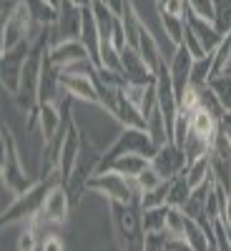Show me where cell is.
<instances>
[{"mask_svg":"<svg viewBox=\"0 0 231 251\" xmlns=\"http://www.w3.org/2000/svg\"><path fill=\"white\" fill-rule=\"evenodd\" d=\"M186 20H188V25L194 28V33L199 35V40L204 43L206 53H214V50L219 48V43L224 40V35L216 30V25L211 23V20H206V18H201V15L191 13V10L186 13Z\"/></svg>","mask_w":231,"mask_h":251,"instance_id":"cell-18","label":"cell"},{"mask_svg":"<svg viewBox=\"0 0 231 251\" xmlns=\"http://www.w3.org/2000/svg\"><path fill=\"white\" fill-rule=\"evenodd\" d=\"M151 166L158 171L161 178H174V176L183 174L186 166H188V158H186L183 146H179L176 141L161 143L158 149H156V153L151 156Z\"/></svg>","mask_w":231,"mask_h":251,"instance_id":"cell-10","label":"cell"},{"mask_svg":"<svg viewBox=\"0 0 231 251\" xmlns=\"http://www.w3.org/2000/svg\"><path fill=\"white\" fill-rule=\"evenodd\" d=\"M111 219H113V228L118 244L123 249H143V208L141 203H121L113 201L111 203Z\"/></svg>","mask_w":231,"mask_h":251,"instance_id":"cell-5","label":"cell"},{"mask_svg":"<svg viewBox=\"0 0 231 251\" xmlns=\"http://www.w3.org/2000/svg\"><path fill=\"white\" fill-rule=\"evenodd\" d=\"M40 28L35 23V18L28 8L26 0H20V3L3 15V38H0V53H8L13 48H18L20 43H26V40H35V35L40 33Z\"/></svg>","mask_w":231,"mask_h":251,"instance_id":"cell-3","label":"cell"},{"mask_svg":"<svg viewBox=\"0 0 231 251\" xmlns=\"http://www.w3.org/2000/svg\"><path fill=\"white\" fill-rule=\"evenodd\" d=\"M166 194H169V178L161 181L156 188L141 194V208H154V206H163L166 203Z\"/></svg>","mask_w":231,"mask_h":251,"instance_id":"cell-30","label":"cell"},{"mask_svg":"<svg viewBox=\"0 0 231 251\" xmlns=\"http://www.w3.org/2000/svg\"><path fill=\"white\" fill-rule=\"evenodd\" d=\"M214 25L221 35L231 30V0H214Z\"/></svg>","mask_w":231,"mask_h":251,"instance_id":"cell-29","label":"cell"},{"mask_svg":"<svg viewBox=\"0 0 231 251\" xmlns=\"http://www.w3.org/2000/svg\"><path fill=\"white\" fill-rule=\"evenodd\" d=\"M214 75V53H206L204 58H194L191 66V86H206Z\"/></svg>","mask_w":231,"mask_h":251,"instance_id":"cell-26","label":"cell"},{"mask_svg":"<svg viewBox=\"0 0 231 251\" xmlns=\"http://www.w3.org/2000/svg\"><path fill=\"white\" fill-rule=\"evenodd\" d=\"M111 116H116V121L121 126H133V128H146V116L141 113V108L136 106L133 100L126 98L123 88L118 91L116 96V103H113V108H111Z\"/></svg>","mask_w":231,"mask_h":251,"instance_id":"cell-17","label":"cell"},{"mask_svg":"<svg viewBox=\"0 0 231 251\" xmlns=\"http://www.w3.org/2000/svg\"><path fill=\"white\" fill-rule=\"evenodd\" d=\"M219 131L229 138V143H231V113L229 111H224V116L219 118Z\"/></svg>","mask_w":231,"mask_h":251,"instance_id":"cell-34","label":"cell"},{"mask_svg":"<svg viewBox=\"0 0 231 251\" xmlns=\"http://www.w3.org/2000/svg\"><path fill=\"white\" fill-rule=\"evenodd\" d=\"M183 239L188 241V246H191L194 251H208L211 249V241H208L206 228L199 224V219L188 216V214H186V224H183Z\"/></svg>","mask_w":231,"mask_h":251,"instance_id":"cell-21","label":"cell"},{"mask_svg":"<svg viewBox=\"0 0 231 251\" xmlns=\"http://www.w3.org/2000/svg\"><path fill=\"white\" fill-rule=\"evenodd\" d=\"M86 191H93L103 199H108L111 203L113 201H121V203H141V191L133 178L123 176L113 169H106V171H98L93 174L88 181H86Z\"/></svg>","mask_w":231,"mask_h":251,"instance_id":"cell-4","label":"cell"},{"mask_svg":"<svg viewBox=\"0 0 231 251\" xmlns=\"http://www.w3.org/2000/svg\"><path fill=\"white\" fill-rule=\"evenodd\" d=\"M166 214H169V203L154 206V208H143V231L146 234L169 231V228H166Z\"/></svg>","mask_w":231,"mask_h":251,"instance_id":"cell-25","label":"cell"},{"mask_svg":"<svg viewBox=\"0 0 231 251\" xmlns=\"http://www.w3.org/2000/svg\"><path fill=\"white\" fill-rule=\"evenodd\" d=\"M73 3H78V5H83V8H86V5H91V0H73Z\"/></svg>","mask_w":231,"mask_h":251,"instance_id":"cell-37","label":"cell"},{"mask_svg":"<svg viewBox=\"0 0 231 251\" xmlns=\"http://www.w3.org/2000/svg\"><path fill=\"white\" fill-rule=\"evenodd\" d=\"M161 5H166V0H156V8H161Z\"/></svg>","mask_w":231,"mask_h":251,"instance_id":"cell-38","label":"cell"},{"mask_svg":"<svg viewBox=\"0 0 231 251\" xmlns=\"http://www.w3.org/2000/svg\"><path fill=\"white\" fill-rule=\"evenodd\" d=\"M229 239H231V228H229Z\"/></svg>","mask_w":231,"mask_h":251,"instance_id":"cell-39","label":"cell"},{"mask_svg":"<svg viewBox=\"0 0 231 251\" xmlns=\"http://www.w3.org/2000/svg\"><path fill=\"white\" fill-rule=\"evenodd\" d=\"M133 181H136V186H138V191L143 194V191H151V188H156V186H158L161 181H166V178H161V176H158V171L149 163V166H146V169H143Z\"/></svg>","mask_w":231,"mask_h":251,"instance_id":"cell-31","label":"cell"},{"mask_svg":"<svg viewBox=\"0 0 231 251\" xmlns=\"http://www.w3.org/2000/svg\"><path fill=\"white\" fill-rule=\"evenodd\" d=\"M188 3V10L206 18V20H211L214 23V0H186Z\"/></svg>","mask_w":231,"mask_h":251,"instance_id":"cell-32","label":"cell"},{"mask_svg":"<svg viewBox=\"0 0 231 251\" xmlns=\"http://www.w3.org/2000/svg\"><path fill=\"white\" fill-rule=\"evenodd\" d=\"M63 108L60 103H38V106L28 113V131L40 128V136H43V146H48L51 141L58 138L60 128H63Z\"/></svg>","mask_w":231,"mask_h":251,"instance_id":"cell-8","label":"cell"},{"mask_svg":"<svg viewBox=\"0 0 231 251\" xmlns=\"http://www.w3.org/2000/svg\"><path fill=\"white\" fill-rule=\"evenodd\" d=\"M0 174H3V188H8L13 196L28 191V188L35 183L28 176V171L23 169V163H20L15 136L5 123H3V161H0Z\"/></svg>","mask_w":231,"mask_h":251,"instance_id":"cell-6","label":"cell"},{"mask_svg":"<svg viewBox=\"0 0 231 251\" xmlns=\"http://www.w3.org/2000/svg\"><path fill=\"white\" fill-rule=\"evenodd\" d=\"M191 131L204 138L206 143L214 146V138L219 136V116H214L206 108H194L191 111Z\"/></svg>","mask_w":231,"mask_h":251,"instance_id":"cell-19","label":"cell"},{"mask_svg":"<svg viewBox=\"0 0 231 251\" xmlns=\"http://www.w3.org/2000/svg\"><path fill=\"white\" fill-rule=\"evenodd\" d=\"M40 249H66V244H63L60 239H58V234H43V239H40Z\"/></svg>","mask_w":231,"mask_h":251,"instance_id":"cell-33","label":"cell"},{"mask_svg":"<svg viewBox=\"0 0 231 251\" xmlns=\"http://www.w3.org/2000/svg\"><path fill=\"white\" fill-rule=\"evenodd\" d=\"M161 15V25H163V33L169 35V40L176 46L183 43V30H186V18L181 15H169V13H158Z\"/></svg>","mask_w":231,"mask_h":251,"instance_id":"cell-27","label":"cell"},{"mask_svg":"<svg viewBox=\"0 0 231 251\" xmlns=\"http://www.w3.org/2000/svg\"><path fill=\"white\" fill-rule=\"evenodd\" d=\"M191 66H194V55L188 53V48L181 43L174 48V55L169 58V71H171V83L176 98L181 100V96L186 93V88L191 86Z\"/></svg>","mask_w":231,"mask_h":251,"instance_id":"cell-15","label":"cell"},{"mask_svg":"<svg viewBox=\"0 0 231 251\" xmlns=\"http://www.w3.org/2000/svg\"><path fill=\"white\" fill-rule=\"evenodd\" d=\"M33 46V40H26L20 43L18 48L8 50V53H0V78H3V91L13 98L20 88V75H23V66H26V58H28V50Z\"/></svg>","mask_w":231,"mask_h":251,"instance_id":"cell-9","label":"cell"},{"mask_svg":"<svg viewBox=\"0 0 231 251\" xmlns=\"http://www.w3.org/2000/svg\"><path fill=\"white\" fill-rule=\"evenodd\" d=\"M121 73L128 83H138V86H151V83H156V71L143 60L138 48L131 43L121 50Z\"/></svg>","mask_w":231,"mask_h":251,"instance_id":"cell-12","label":"cell"},{"mask_svg":"<svg viewBox=\"0 0 231 251\" xmlns=\"http://www.w3.org/2000/svg\"><path fill=\"white\" fill-rule=\"evenodd\" d=\"M221 221L231 228V196L226 199V206H224V211H221Z\"/></svg>","mask_w":231,"mask_h":251,"instance_id":"cell-36","label":"cell"},{"mask_svg":"<svg viewBox=\"0 0 231 251\" xmlns=\"http://www.w3.org/2000/svg\"><path fill=\"white\" fill-rule=\"evenodd\" d=\"M156 149H158V146H156V141L151 138L149 128H133V126H123V131L116 136V141L101 153V163H98L96 174H98V171H106L116 158H121V156H126V153H141V156H149V158H151V156L156 153Z\"/></svg>","mask_w":231,"mask_h":251,"instance_id":"cell-2","label":"cell"},{"mask_svg":"<svg viewBox=\"0 0 231 251\" xmlns=\"http://www.w3.org/2000/svg\"><path fill=\"white\" fill-rule=\"evenodd\" d=\"M60 86L73 100L93 103L101 106V91L93 75H76V73H60Z\"/></svg>","mask_w":231,"mask_h":251,"instance_id":"cell-13","label":"cell"},{"mask_svg":"<svg viewBox=\"0 0 231 251\" xmlns=\"http://www.w3.org/2000/svg\"><path fill=\"white\" fill-rule=\"evenodd\" d=\"M208 156H211V174H214L216 183L224 186L231 194V143L221 131L214 138V146L208 151Z\"/></svg>","mask_w":231,"mask_h":251,"instance_id":"cell-14","label":"cell"},{"mask_svg":"<svg viewBox=\"0 0 231 251\" xmlns=\"http://www.w3.org/2000/svg\"><path fill=\"white\" fill-rule=\"evenodd\" d=\"M208 88L214 91V96L219 98L221 108L231 113V71H221L208 80Z\"/></svg>","mask_w":231,"mask_h":251,"instance_id":"cell-24","label":"cell"},{"mask_svg":"<svg viewBox=\"0 0 231 251\" xmlns=\"http://www.w3.org/2000/svg\"><path fill=\"white\" fill-rule=\"evenodd\" d=\"M73 206H76V203H73V196H71V191H68V186L63 183V181H58L51 191H48V196H46V201H43V208H40V214H38L35 219H30V221L35 224V228L40 231V236H43V234L48 231V226H55V228H58V226H66Z\"/></svg>","mask_w":231,"mask_h":251,"instance_id":"cell-7","label":"cell"},{"mask_svg":"<svg viewBox=\"0 0 231 251\" xmlns=\"http://www.w3.org/2000/svg\"><path fill=\"white\" fill-rule=\"evenodd\" d=\"M80 25H83V5L73 3V0H60L58 20L51 25V43L68 40V38H80Z\"/></svg>","mask_w":231,"mask_h":251,"instance_id":"cell-11","label":"cell"},{"mask_svg":"<svg viewBox=\"0 0 231 251\" xmlns=\"http://www.w3.org/2000/svg\"><path fill=\"white\" fill-rule=\"evenodd\" d=\"M60 181L58 174L53 176H40L28 191L13 196V203H8L3 208V226H10V224H18V221H30L40 214V208H43V201L48 196V191Z\"/></svg>","mask_w":231,"mask_h":251,"instance_id":"cell-1","label":"cell"},{"mask_svg":"<svg viewBox=\"0 0 231 251\" xmlns=\"http://www.w3.org/2000/svg\"><path fill=\"white\" fill-rule=\"evenodd\" d=\"M149 163H151L149 156H141V153H126V156L116 158V161L108 166V169H113V171H118V174H123V176H128V178H136Z\"/></svg>","mask_w":231,"mask_h":251,"instance_id":"cell-23","label":"cell"},{"mask_svg":"<svg viewBox=\"0 0 231 251\" xmlns=\"http://www.w3.org/2000/svg\"><path fill=\"white\" fill-rule=\"evenodd\" d=\"M48 58L51 63L60 71L66 68L68 63H76V60H83V58H91L86 43H83L80 38H68V40H55V43H51L48 48Z\"/></svg>","mask_w":231,"mask_h":251,"instance_id":"cell-16","label":"cell"},{"mask_svg":"<svg viewBox=\"0 0 231 251\" xmlns=\"http://www.w3.org/2000/svg\"><path fill=\"white\" fill-rule=\"evenodd\" d=\"M136 48H138V53L143 55V60L149 63V66H151L154 71H158V66H161L163 55H161V48H158V40H156V35L149 30V25H146V23H141Z\"/></svg>","mask_w":231,"mask_h":251,"instance_id":"cell-20","label":"cell"},{"mask_svg":"<svg viewBox=\"0 0 231 251\" xmlns=\"http://www.w3.org/2000/svg\"><path fill=\"white\" fill-rule=\"evenodd\" d=\"M103 3H106V5L121 18V13H123V8H126V3H128V0H103Z\"/></svg>","mask_w":231,"mask_h":251,"instance_id":"cell-35","label":"cell"},{"mask_svg":"<svg viewBox=\"0 0 231 251\" xmlns=\"http://www.w3.org/2000/svg\"><path fill=\"white\" fill-rule=\"evenodd\" d=\"M191 188H194V186L188 183L186 171L179 174V176H174V178H169V194H166V203L176 206V208H183L186 201H188V196H191Z\"/></svg>","mask_w":231,"mask_h":251,"instance_id":"cell-22","label":"cell"},{"mask_svg":"<svg viewBox=\"0 0 231 251\" xmlns=\"http://www.w3.org/2000/svg\"><path fill=\"white\" fill-rule=\"evenodd\" d=\"M186 176H188V183L191 186H199L201 181H206L208 176H211V156L204 153V156H199L194 161H188Z\"/></svg>","mask_w":231,"mask_h":251,"instance_id":"cell-28","label":"cell"}]
</instances>
